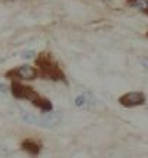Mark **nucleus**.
I'll return each instance as SVG.
<instances>
[{"label": "nucleus", "mask_w": 148, "mask_h": 158, "mask_svg": "<svg viewBox=\"0 0 148 158\" xmlns=\"http://www.w3.org/2000/svg\"><path fill=\"white\" fill-rule=\"evenodd\" d=\"M36 66L37 72L40 73L43 79H49L55 82H63L66 83V75L59 66V63L53 59V56L49 52H42L36 56Z\"/></svg>", "instance_id": "obj_1"}, {"label": "nucleus", "mask_w": 148, "mask_h": 158, "mask_svg": "<svg viewBox=\"0 0 148 158\" xmlns=\"http://www.w3.org/2000/svg\"><path fill=\"white\" fill-rule=\"evenodd\" d=\"M37 75H39V72L36 68L30 66V65H20V66H16L7 71L4 76L10 79H20V81H35L37 79Z\"/></svg>", "instance_id": "obj_2"}, {"label": "nucleus", "mask_w": 148, "mask_h": 158, "mask_svg": "<svg viewBox=\"0 0 148 158\" xmlns=\"http://www.w3.org/2000/svg\"><path fill=\"white\" fill-rule=\"evenodd\" d=\"M118 102L125 108H134V106H140V105L145 104V95L140 91L128 92L125 95L119 96Z\"/></svg>", "instance_id": "obj_3"}, {"label": "nucleus", "mask_w": 148, "mask_h": 158, "mask_svg": "<svg viewBox=\"0 0 148 158\" xmlns=\"http://www.w3.org/2000/svg\"><path fill=\"white\" fill-rule=\"evenodd\" d=\"M62 121V115L59 112H52L48 114V115H43V117H36L35 119V125L37 127H42V128H53L58 124H61Z\"/></svg>", "instance_id": "obj_4"}, {"label": "nucleus", "mask_w": 148, "mask_h": 158, "mask_svg": "<svg viewBox=\"0 0 148 158\" xmlns=\"http://www.w3.org/2000/svg\"><path fill=\"white\" fill-rule=\"evenodd\" d=\"M33 88L27 86V85H23V83L17 82V81H13L12 82V86H10V92L12 95L17 99H29L30 95L33 94Z\"/></svg>", "instance_id": "obj_5"}, {"label": "nucleus", "mask_w": 148, "mask_h": 158, "mask_svg": "<svg viewBox=\"0 0 148 158\" xmlns=\"http://www.w3.org/2000/svg\"><path fill=\"white\" fill-rule=\"evenodd\" d=\"M40 148L42 147L36 141H33V139H25L22 142V150L26 151L30 155H39L40 154Z\"/></svg>", "instance_id": "obj_6"}, {"label": "nucleus", "mask_w": 148, "mask_h": 158, "mask_svg": "<svg viewBox=\"0 0 148 158\" xmlns=\"http://www.w3.org/2000/svg\"><path fill=\"white\" fill-rule=\"evenodd\" d=\"M127 3L131 7L140 10L141 13H144L148 16V0H127Z\"/></svg>", "instance_id": "obj_7"}, {"label": "nucleus", "mask_w": 148, "mask_h": 158, "mask_svg": "<svg viewBox=\"0 0 148 158\" xmlns=\"http://www.w3.org/2000/svg\"><path fill=\"white\" fill-rule=\"evenodd\" d=\"M85 104H88L87 96H85V95H78L76 98H75V106L81 108V106H83Z\"/></svg>", "instance_id": "obj_8"}, {"label": "nucleus", "mask_w": 148, "mask_h": 158, "mask_svg": "<svg viewBox=\"0 0 148 158\" xmlns=\"http://www.w3.org/2000/svg\"><path fill=\"white\" fill-rule=\"evenodd\" d=\"M35 55H36V53H35L33 50H25V52H23L20 56L23 59H32V58H35Z\"/></svg>", "instance_id": "obj_9"}, {"label": "nucleus", "mask_w": 148, "mask_h": 158, "mask_svg": "<svg viewBox=\"0 0 148 158\" xmlns=\"http://www.w3.org/2000/svg\"><path fill=\"white\" fill-rule=\"evenodd\" d=\"M140 63H141V66L144 68V69H148V58H142L140 60Z\"/></svg>", "instance_id": "obj_10"}, {"label": "nucleus", "mask_w": 148, "mask_h": 158, "mask_svg": "<svg viewBox=\"0 0 148 158\" xmlns=\"http://www.w3.org/2000/svg\"><path fill=\"white\" fill-rule=\"evenodd\" d=\"M0 91H2V92H6L7 89H6V86H4V85H2V83H0Z\"/></svg>", "instance_id": "obj_11"}, {"label": "nucleus", "mask_w": 148, "mask_h": 158, "mask_svg": "<svg viewBox=\"0 0 148 158\" xmlns=\"http://www.w3.org/2000/svg\"><path fill=\"white\" fill-rule=\"evenodd\" d=\"M147 38H148V32H147Z\"/></svg>", "instance_id": "obj_12"}]
</instances>
